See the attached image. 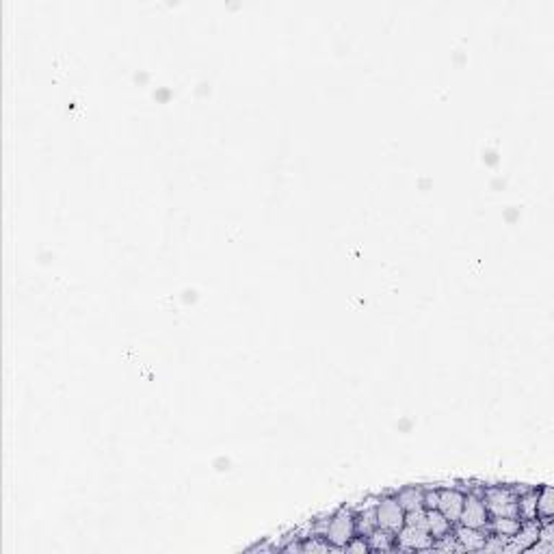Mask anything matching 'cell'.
<instances>
[{
	"instance_id": "6da1fadb",
	"label": "cell",
	"mask_w": 554,
	"mask_h": 554,
	"mask_svg": "<svg viewBox=\"0 0 554 554\" xmlns=\"http://www.w3.org/2000/svg\"><path fill=\"white\" fill-rule=\"evenodd\" d=\"M490 518H518V492L511 487H487L481 492Z\"/></svg>"
},
{
	"instance_id": "7a4b0ae2",
	"label": "cell",
	"mask_w": 554,
	"mask_h": 554,
	"mask_svg": "<svg viewBox=\"0 0 554 554\" xmlns=\"http://www.w3.org/2000/svg\"><path fill=\"white\" fill-rule=\"evenodd\" d=\"M355 513L351 509H340L338 513H334L329 518L327 531H325V539L334 546L336 552H342V548L355 537Z\"/></svg>"
},
{
	"instance_id": "3957f363",
	"label": "cell",
	"mask_w": 554,
	"mask_h": 554,
	"mask_svg": "<svg viewBox=\"0 0 554 554\" xmlns=\"http://www.w3.org/2000/svg\"><path fill=\"white\" fill-rule=\"evenodd\" d=\"M375 513H377V526L392 533V535H396L405 526V511L394 496L379 498Z\"/></svg>"
},
{
	"instance_id": "277c9868",
	"label": "cell",
	"mask_w": 554,
	"mask_h": 554,
	"mask_svg": "<svg viewBox=\"0 0 554 554\" xmlns=\"http://www.w3.org/2000/svg\"><path fill=\"white\" fill-rule=\"evenodd\" d=\"M487 522H490V513L485 509L483 496L481 494H466L463 500V509L459 515L461 526H470V529H485L487 531Z\"/></svg>"
},
{
	"instance_id": "5b68a950",
	"label": "cell",
	"mask_w": 554,
	"mask_h": 554,
	"mask_svg": "<svg viewBox=\"0 0 554 554\" xmlns=\"http://www.w3.org/2000/svg\"><path fill=\"white\" fill-rule=\"evenodd\" d=\"M431 546H433V537H431L425 529L405 524V526L396 533V550L414 552V550H431Z\"/></svg>"
},
{
	"instance_id": "8992f818",
	"label": "cell",
	"mask_w": 554,
	"mask_h": 554,
	"mask_svg": "<svg viewBox=\"0 0 554 554\" xmlns=\"http://www.w3.org/2000/svg\"><path fill=\"white\" fill-rule=\"evenodd\" d=\"M463 500H466V494L459 492L457 487H442L439 490V502H437V509L442 511V515L451 522V524H457L459 522V515H461V509H463Z\"/></svg>"
},
{
	"instance_id": "52a82bcc",
	"label": "cell",
	"mask_w": 554,
	"mask_h": 554,
	"mask_svg": "<svg viewBox=\"0 0 554 554\" xmlns=\"http://www.w3.org/2000/svg\"><path fill=\"white\" fill-rule=\"evenodd\" d=\"M453 535H455V539H457L461 550H483L487 531L485 529H470V526L455 524L453 526Z\"/></svg>"
},
{
	"instance_id": "ba28073f",
	"label": "cell",
	"mask_w": 554,
	"mask_h": 554,
	"mask_svg": "<svg viewBox=\"0 0 554 554\" xmlns=\"http://www.w3.org/2000/svg\"><path fill=\"white\" fill-rule=\"evenodd\" d=\"M455 524H451L444 515H442L439 509H427V533L433 537V539H439L444 537L453 531Z\"/></svg>"
},
{
	"instance_id": "9c48e42d",
	"label": "cell",
	"mask_w": 554,
	"mask_h": 554,
	"mask_svg": "<svg viewBox=\"0 0 554 554\" xmlns=\"http://www.w3.org/2000/svg\"><path fill=\"white\" fill-rule=\"evenodd\" d=\"M398 504L403 507V511H416L425 507V490L422 487H403L396 496Z\"/></svg>"
},
{
	"instance_id": "30bf717a",
	"label": "cell",
	"mask_w": 554,
	"mask_h": 554,
	"mask_svg": "<svg viewBox=\"0 0 554 554\" xmlns=\"http://www.w3.org/2000/svg\"><path fill=\"white\" fill-rule=\"evenodd\" d=\"M518 518L520 522L537 520V490L518 492Z\"/></svg>"
},
{
	"instance_id": "8fae6325",
	"label": "cell",
	"mask_w": 554,
	"mask_h": 554,
	"mask_svg": "<svg viewBox=\"0 0 554 554\" xmlns=\"http://www.w3.org/2000/svg\"><path fill=\"white\" fill-rule=\"evenodd\" d=\"M522 522L520 518H490L487 522V533H494L498 537H504V539H511L515 533L520 531Z\"/></svg>"
},
{
	"instance_id": "7c38bea8",
	"label": "cell",
	"mask_w": 554,
	"mask_h": 554,
	"mask_svg": "<svg viewBox=\"0 0 554 554\" xmlns=\"http://www.w3.org/2000/svg\"><path fill=\"white\" fill-rule=\"evenodd\" d=\"M554 515V492L550 485H543L541 490H537V520L539 522H548Z\"/></svg>"
},
{
	"instance_id": "4fadbf2b",
	"label": "cell",
	"mask_w": 554,
	"mask_h": 554,
	"mask_svg": "<svg viewBox=\"0 0 554 554\" xmlns=\"http://www.w3.org/2000/svg\"><path fill=\"white\" fill-rule=\"evenodd\" d=\"M366 541H368L371 552H388V550L396 548V535H392V533H388L379 526L366 537Z\"/></svg>"
},
{
	"instance_id": "5bb4252c",
	"label": "cell",
	"mask_w": 554,
	"mask_h": 554,
	"mask_svg": "<svg viewBox=\"0 0 554 554\" xmlns=\"http://www.w3.org/2000/svg\"><path fill=\"white\" fill-rule=\"evenodd\" d=\"M439 490H425V509H437Z\"/></svg>"
}]
</instances>
